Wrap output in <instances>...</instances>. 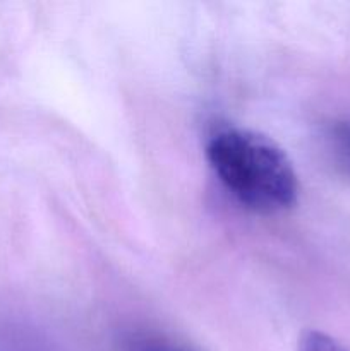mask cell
I'll list each match as a JSON object with an SVG mask.
<instances>
[{"label":"cell","mask_w":350,"mask_h":351,"mask_svg":"<svg viewBox=\"0 0 350 351\" xmlns=\"http://www.w3.org/2000/svg\"><path fill=\"white\" fill-rule=\"evenodd\" d=\"M206 158L223 187L250 211L275 215L297 202L294 165L273 139L256 130H216L206 144Z\"/></svg>","instance_id":"6da1fadb"},{"label":"cell","mask_w":350,"mask_h":351,"mask_svg":"<svg viewBox=\"0 0 350 351\" xmlns=\"http://www.w3.org/2000/svg\"><path fill=\"white\" fill-rule=\"evenodd\" d=\"M321 147L326 161L343 178L350 180V122L336 120L321 134Z\"/></svg>","instance_id":"7a4b0ae2"},{"label":"cell","mask_w":350,"mask_h":351,"mask_svg":"<svg viewBox=\"0 0 350 351\" xmlns=\"http://www.w3.org/2000/svg\"><path fill=\"white\" fill-rule=\"evenodd\" d=\"M297 351H349L331 336L319 331H309L299 341Z\"/></svg>","instance_id":"3957f363"},{"label":"cell","mask_w":350,"mask_h":351,"mask_svg":"<svg viewBox=\"0 0 350 351\" xmlns=\"http://www.w3.org/2000/svg\"><path fill=\"white\" fill-rule=\"evenodd\" d=\"M124 351H189L187 348L158 338H141L129 343Z\"/></svg>","instance_id":"277c9868"}]
</instances>
